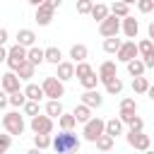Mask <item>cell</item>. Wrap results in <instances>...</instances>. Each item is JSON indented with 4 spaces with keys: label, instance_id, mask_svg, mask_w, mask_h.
Here are the masks:
<instances>
[{
    "label": "cell",
    "instance_id": "obj_1",
    "mask_svg": "<svg viewBox=\"0 0 154 154\" xmlns=\"http://www.w3.org/2000/svg\"><path fill=\"white\" fill-rule=\"evenodd\" d=\"M79 137L72 132V130H60L55 137H53V149H55V154H77L79 152Z\"/></svg>",
    "mask_w": 154,
    "mask_h": 154
},
{
    "label": "cell",
    "instance_id": "obj_2",
    "mask_svg": "<svg viewBox=\"0 0 154 154\" xmlns=\"http://www.w3.org/2000/svg\"><path fill=\"white\" fill-rule=\"evenodd\" d=\"M2 128H5V132L12 137V135H22L24 132V116H19V111H10V113H5L2 116Z\"/></svg>",
    "mask_w": 154,
    "mask_h": 154
},
{
    "label": "cell",
    "instance_id": "obj_3",
    "mask_svg": "<svg viewBox=\"0 0 154 154\" xmlns=\"http://www.w3.org/2000/svg\"><path fill=\"white\" fill-rule=\"evenodd\" d=\"M41 89H43V94H46L51 101H60V96H65V84H63L58 77H43Z\"/></svg>",
    "mask_w": 154,
    "mask_h": 154
},
{
    "label": "cell",
    "instance_id": "obj_4",
    "mask_svg": "<svg viewBox=\"0 0 154 154\" xmlns=\"http://www.w3.org/2000/svg\"><path fill=\"white\" fill-rule=\"evenodd\" d=\"M26 53H29V51H26L24 46H19V43H14V46L7 48V67H10V72H17L19 65L26 63Z\"/></svg>",
    "mask_w": 154,
    "mask_h": 154
},
{
    "label": "cell",
    "instance_id": "obj_5",
    "mask_svg": "<svg viewBox=\"0 0 154 154\" xmlns=\"http://www.w3.org/2000/svg\"><path fill=\"white\" fill-rule=\"evenodd\" d=\"M82 135H84L87 142H96L101 135H106V120H101V118H91L89 123H84Z\"/></svg>",
    "mask_w": 154,
    "mask_h": 154
},
{
    "label": "cell",
    "instance_id": "obj_6",
    "mask_svg": "<svg viewBox=\"0 0 154 154\" xmlns=\"http://www.w3.org/2000/svg\"><path fill=\"white\" fill-rule=\"evenodd\" d=\"M118 31H120V19L113 17V14H108V17L99 24V34H101L103 38H113V36H118Z\"/></svg>",
    "mask_w": 154,
    "mask_h": 154
},
{
    "label": "cell",
    "instance_id": "obj_7",
    "mask_svg": "<svg viewBox=\"0 0 154 154\" xmlns=\"http://www.w3.org/2000/svg\"><path fill=\"white\" fill-rule=\"evenodd\" d=\"M29 128H31L34 135H51V132H53V118H48V116H36V118H31Z\"/></svg>",
    "mask_w": 154,
    "mask_h": 154
},
{
    "label": "cell",
    "instance_id": "obj_8",
    "mask_svg": "<svg viewBox=\"0 0 154 154\" xmlns=\"http://www.w3.org/2000/svg\"><path fill=\"white\" fill-rule=\"evenodd\" d=\"M128 144L132 147V149H140V152H149V147H152V137L149 135H144V132H128Z\"/></svg>",
    "mask_w": 154,
    "mask_h": 154
},
{
    "label": "cell",
    "instance_id": "obj_9",
    "mask_svg": "<svg viewBox=\"0 0 154 154\" xmlns=\"http://www.w3.org/2000/svg\"><path fill=\"white\" fill-rule=\"evenodd\" d=\"M137 55H140V51H137V43L135 41H123V46H120V51L116 53V58L120 60V63H132V60H137Z\"/></svg>",
    "mask_w": 154,
    "mask_h": 154
},
{
    "label": "cell",
    "instance_id": "obj_10",
    "mask_svg": "<svg viewBox=\"0 0 154 154\" xmlns=\"http://www.w3.org/2000/svg\"><path fill=\"white\" fill-rule=\"evenodd\" d=\"M19 82H22V79L17 77V72H5V75L0 77V89L7 91V94H17V91H22Z\"/></svg>",
    "mask_w": 154,
    "mask_h": 154
},
{
    "label": "cell",
    "instance_id": "obj_11",
    "mask_svg": "<svg viewBox=\"0 0 154 154\" xmlns=\"http://www.w3.org/2000/svg\"><path fill=\"white\" fill-rule=\"evenodd\" d=\"M116 77H118V67H116V63H113V60H103V63L99 65V82L108 84V82L116 79Z\"/></svg>",
    "mask_w": 154,
    "mask_h": 154
},
{
    "label": "cell",
    "instance_id": "obj_12",
    "mask_svg": "<svg viewBox=\"0 0 154 154\" xmlns=\"http://www.w3.org/2000/svg\"><path fill=\"white\" fill-rule=\"evenodd\" d=\"M53 12H55V10H51V7H48V5L43 2V5H41L38 10H36V14H34L36 24H38V26H48V24L53 22Z\"/></svg>",
    "mask_w": 154,
    "mask_h": 154
},
{
    "label": "cell",
    "instance_id": "obj_13",
    "mask_svg": "<svg viewBox=\"0 0 154 154\" xmlns=\"http://www.w3.org/2000/svg\"><path fill=\"white\" fill-rule=\"evenodd\" d=\"M120 29H123V34L132 41V38L137 36V31H140V22H137L135 17H125V19L120 22Z\"/></svg>",
    "mask_w": 154,
    "mask_h": 154
},
{
    "label": "cell",
    "instance_id": "obj_14",
    "mask_svg": "<svg viewBox=\"0 0 154 154\" xmlns=\"http://www.w3.org/2000/svg\"><path fill=\"white\" fill-rule=\"evenodd\" d=\"M17 43L24 46L26 51L34 48V46H36V34H34L31 29H19V31H17Z\"/></svg>",
    "mask_w": 154,
    "mask_h": 154
},
{
    "label": "cell",
    "instance_id": "obj_15",
    "mask_svg": "<svg viewBox=\"0 0 154 154\" xmlns=\"http://www.w3.org/2000/svg\"><path fill=\"white\" fill-rule=\"evenodd\" d=\"M87 55H89V51H87V46H84V43H75V46L70 48V58H72V63H75V65L87 63Z\"/></svg>",
    "mask_w": 154,
    "mask_h": 154
},
{
    "label": "cell",
    "instance_id": "obj_16",
    "mask_svg": "<svg viewBox=\"0 0 154 154\" xmlns=\"http://www.w3.org/2000/svg\"><path fill=\"white\" fill-rule=\"evenodd\" d=\"M82 103L87 106V108H99L101 103H103V96L94 89V91H84L82 94Z\"/></svg>",
    "mask_w": 154,
    "mask_h": 154
},
{
    "label": "cell",
    "instance_id": "obj_17",
    "mask_svg": "<svg viewBox=\"0 0 154 154\" xmlns=\"http://www.w3.org/2000/svg\"><path fill=\"white\" fill-rule=\"evenodd\" d=\"M60 82H67V79H72L75 77V63H67V60H63L60 65H58V75H55Z\"/></svg>",
    "mask_w": 154,
    "mask_h": 154
},
{
    "label": "cell",
    "instance_id": "obj_18",
    "mask_svg": "<svg viewBox=\"0 0 154 154\" xmlns=\"http://www.w3.org/2000/svg\"><path fill=\"white\" fill-rule=\"evenodd\" d=\"M22 91H24L26 101H41V99L46 96V94H43V89H41L38 84H31V82H29V84H26V87H24Z\"/></svg>",
    "mask_w": 154,
    "mask_h": 154
},
{
    "label": "cell",
    "instance_id": "obj_19",
    "mask_svg": "<svg viewBox=\"0 0 154 154\" xmlns=\"http://www.w3.org/2000/svg\"><path fill=\"white\" fill-rule=\"evenodd\" d=\"M26 60L36 67V65H41V63H46V51L43 48H38V46H34V48H29V53H26Z\"/></svg>",
    "mask_w": 154,
    "mask_h": 154
},
{
    "label": "cell",
    "instance_id": "obj_20",
    "mask_svg": "<svg viewBox=\"0 0 154 154\" xmlns=\"http://www.w3.org/2000/svg\"><path fill=\"white\" fill-rule=\"evenodd\" d=\"M72 116H75V120L77 123H89L94 116H91V108H87L84 103H79V106H75V111H72Z\"/></svg>",
    "mask_w": 154,
    "mask_h": 154
},
{
    "label": "cell",
    "instance_id": "obj_21",
    "mask_svg": "<svg viewBox=\"0 0 154 154\" xmlns=\"http://www.w3.org/2000/svg\"><path fill=\"white\" fill-rule=\"evenodd\" d=\"M108 14H111V7H108V5H103V2H96V5H94V10H91V19H96L99 24H101Z\"/></svg>",
    "mask_w": 154,
    "mask_h": 154
},
{
    "label": "cell",
    "instance_id": "obj_22",
    "mask_svg": "<svg viewBox=\"0 0 154 154\" xmlns=\"http://www.w3.org/2000/svg\"><path fill=\"white\" fill-rule=\"evenodd\" d=\"M46 51V63H51V65H60L63 63V53H60V48H55V46H48V48H43Z\"/></svg>",
    "mask_w": 154,
    "mask_h": 154
},
{
    "label": "cell",
    "instance_id": "obj_23",
    "mask_svg": "<svg viewBox=\"0 0 154 154\" xmlns=\"http://www.w3.org/2000/svg\"><path fill=\"white\" fill-rule=\"evenodd\" d=\"M106 135H111L113 140H116L118 135H123V123H120V118H111V120H106Z\"/></svg>",
    "mask_w": 154,
    "mask_h": 154
},
{
    "label": "cell",
    "instance_id": "obj_24",
    "mask_svg": "<svg viewBox=\"0 0 154 154\" xmlns=\"http://www.w3.org/2000/svg\"><path fill=\"white\" fill-rule=\"evenodd\" d=\"M111 14L113 17H120V19L130 17V2H113L111 5Z\"/></svg>",
    "mask_w": 154,
    "mask_h": 154
},
{
    "label": "cell",
    "instance_id": "obj_25",
    "mask_svg": "<svg viewBox=\"0 0 154 154\" xmlns=\"http://www.w3.org/2000/svg\"><path fill=\"white\" fill-rule=\"evenodd\" d=\"M34 72H36V67H34V65L26 60V63H22V65H19V70H17V77H19L22 82H29V79L34 77Z\"/></svg>",
    "mask_w": 154,
    "mask_h": 154
},
{
    "label": "cell",
    "instance_id": "obj_26",
    "mask_svg": "<svg viewBox=\"0 0 154 154\" xmlns=\"http://www.w3.org/2000/svg\"><path fill=\"white\" fill-rule=\"evenodd\" d=\"M144 70H147V67H144V63H142L140 58L132 60V63H128V72H130L135 79H137V77H144Z\"/></svg>",
    "mask_w": 154,
    "mask_h": 154
},
{
    "label": "cell",
    "instance_id": "obj_27",
    "mask_svg": "<svg viewBox=\"0 0 154 154\" xmlns=\"http://www.w3.org/2000/svg\"><path fill=\"white\" fill-rule=\"evenodd\" d=\"M65 111H63V103L60 101H48L46 103V116L48 118H60Z\"/></svg>",
    "mask_w": 154,
    "mask_h": 154
},
{
    "label": "cell",
    "instance_id": "obj_28",
    "mask_svg": "<svg viewBox=\"0 0 154 154\" xmlns=\"http://www.w3.org/2000/svg\"><path fill=\"white\" fill-rule=\"evenodd\" d=\"M94 144H96V149H99V152H111V149H113V144H116V140H113L111 135H101Z\"/></svg>",
    "mask_w": 154,
    "mask_h": 154
},
{
    "label": "cell",
    "instance_id": "obj_29",
    "mask_svg": "<svg viewBox=\"0 0 154 154\" xmlns=\"http://www.w3.org/2000/svg\"><path fill=\"white\" fill-rule=\"evenodd\" d=\"M149 87H152V84H149L147 77H137V79H132V91H135V94H147Z\"/></svg>",
    "mask_w": 154,
    "mask_h": 154
},
{
    "label": "cell",
    "instance_id": "obj_30",
    "mask_svg": "<svg viewBox=\"0 0 154 154\" xmlns=\"http://www.w3.org/2000/svg\"><path fill=\"white\" fill-rule=\"evenodd\" d=\"M120 46H123V41H120L118 36H113V38H103V51H106V53H118Z\"/></svg>",
    "mask_w": 154,
    "mask_h": 154
},
{
    "label": "cell",
    "instance_id": "obj_31",
    "mask_svg": "<svg viewBox=\"0 0 154 154\" xmlns=\"http://www.w3.org/2000/svg\"><path fill=\"white\" fill-rule=\"evenodd\" d=\"M58 125H60V130H72V128L77 125V120H75L72 113H63V116L58 118Z\"/></svg>",
    "mask_w": 154,
    "mask_h": 154
},
{
    "label": "cell",
    "instance_id": "obj_32",
    "mask_svg": "<svg viewBox=\"0 0 154 154\" xmlns=\"http://www.w3.org/2000/svg\"><path fill=\"white\" fill-rule=\"evenodd\" d=\"M79 84L84 87V91H94V89H96V84H99V75H96V72H91L89 77L79 79Z\"/></svg>",
    "mask_w": 154,
    "mask_h": 154
},
{
    "label": "cell",
    "instance_id": "obj_33",
    "mask_svg": "<svg viewBox=\"0 0 154 154\" xmlns=\"http://www.w3.org/2000/svg\"><path fill=\"white\" fill-rule=\"evenodd\" d=\"M51 144H53L51 135H34V147H36V149H41V152H43V149H48Z\"/></svg>",
    "mask_w": 154,
    "mask_h": 154
},
{
    "label": "cell",
    "instance_id": "obj_34",
    "mask_svg": "<svg viewBox=\"0 0 154 154\" xmlns=\"http://www.w3.org/2000/svg\"><path fill=\"white\" fill-rule=\"evenodd\" d=\"M94 70H91V65L89 63H79V65H75V77L77 79H84V77H89Z\"/></svg>",
    "mask_w": 154,
    "mask_h": 154
},
{
    "label": "cell",
    "instance_id": "obj_35",
    "mask_svg": "<svg viewBox=\"0 0 154 154\" xmlns=\"http://www.w3.org/2000/svg\"><path fill=\"white\" fill-rule=\"evenodd\" d=\"M137 51H140V55H142V58H147V55H152V53H154V43H152L149 38H142V41L137 43Z\"/></svg>",
    "mask_w": 154,
    "mask_h": 154
},
{
    "label": "cell",
    "instance_id": "obj_36",
    "mask_svg": "<svg viewBox=\"0 0 154 154\" xmlns=\"http://www.w3.org/2000/svg\"><path fill=\"white\" fill-rule=\"evenodd\" d=\"M103 87H106V94H120V91H123V79L116 77V79H111V82L103 84Z\"/></svg>",
    "mask_w": 154,
    "mask_h": 154
},
{
    "label": "cell",
    "instance_id": "obj_37",
    "mask_svg": "<svg viewBox=\"0 0 154 154\" xmlns=\"http://www.w3.org/2000/svg\"><path fill=\"white\" fill-rule=\"evenodd\" d=\"M120 113H137V101L135 99H123L120 101Z\"/></svg>",
    "mask_w": 154,
    "mask_h": 154
},
{
    "label": "cell",
    "instance_id": "obj_38",
    "mask_svg": "<svg viewBox=\"0 0 154 154\" xmlns=\"http://www.w3.org/2000/svg\"><path fill=\"white\" fill-rule=\"evenodd\" d=\"M24 103H26V96H24V91L10 94V106H14V108H24Z\"/></svg>",
    "mask_w": 154,
    "mask_h": 154
},
{
    "label": "cell",
    "instance_id": "obj_39",
    "mask_svg": "<svg viewBox=\"0 0 154 154\" xmlns=\"http://www.w3.org/2000/svg\"><path fill=\"white\" fill-rule=\"evenodd\" d=\"M91 10H94V2L91 0H79L77 2V12L79 14H91Z\"/></svg>",
    "mask_w": 154,
    "mask_h": 154
},
{
    "label": "cell",
    "instance_id": "obj_40",
    "mask_svg": "<svg viewBox=\"0 0 154 154\" xmlns=\"http://www.w3.org/2000/svg\"><path fill=\"white\" fill-rule=\"evenodd\" d=\"M24 113H26L29 118H36V116H38V101H26V103H24Z\"/></svg>",
    "mask_w": 154,
    "mask_h": 154
},
{
    "label": "cell",
    "instance_id": "obj_41",
    "mask_svg": "<svg viewBox=\"0 0 154 154\" xmlns=\"http://www.w3.org/2000/svg\"><path fill=\"white\" fill-rule=\"evenodd\" d=\"M130 130H132V132H142V130H144V120H142L140 116H135L132 123H130Z\"/></svg>",
    "mask_w": 154,
    "mask_h": 154
},
{
    "label": "cell",
    "instance_id": "obj_42",
    "mask_svg": "<svg viewBox=\"0 0 154 154\" xmlns=\"http://www.w3.org/2000/svg\"><path fill=\"white\" fill-rule=\"evenodd\" d=\"M10 147H12V137L10 135H0V154H5Z\"/></svg>",
    "mask_w": 154,
    "mask_h": 154
},
{
    "label": "cell",
    "instance_id": "obj_43",
    "mask_svg": "<svg viewBox=\"0 0 154 154\" xmlns=\"http://www.w3.org/2000/svg\"><path fill=\"white\" fill-rule=\"evenodd\" d=\"M137 10L140 12H152L154 10V0H140L137 2Z\"/></svg>",
    "mask_w": 154,
    "mask_h": 154
},
{
    "label": "cell",
    "instance_id": "obj_44",
    "mask_svg": "<svg viewBox=\"0 0 154 154\" xmlns=\"http://www.w3.org/2000/svg\"><path fill=\"white\" fill-rule=\"evenodd\" d=\"M7 103H10V94H7V91H2V89H0V108H5V106H7Z\"/></svg>",
    "mask_w": 154,
    "mask_h": 154
},
{
    "label": "cell",
    "instance_id": "obj_45",
    "mask_svg": "<svg viewBox=\"0 0 154 154\" xmlns=\"http://www.w3.org/2000/svg\"><path fill=\"white\" fill-rule=\"evenodd\" d=\"M142 63H144V67H154V53L147 55V58H142Z\"/></svg>",
    "mask_w": 154,
    "mask_h": 154
},
{
    "label": "cell",
    "instance_id": "obj_46",
    "mask_svg": "<svg viewBox=\"0 0 154 154\" xmlns=\"http://www.w3.org/2000/svg\"><path fill=\"white\" fill-rule=\"evenodd\" d=\"M5 43H7V29L0 26V46H5Z\"/></svg>",
    "mask_w": 154,
    "mask_h": 154
},
{
    "label": "cell",
    "instance_id": "obj_47",
    "mask_svg": "<svg viewBox=\"0 0 154 154\" xmlns=\"http://www.w3.org/2000/svg\"><path fill=\"white\" fill-rule=\"evenodd\" d=\"M0 63H7V48L0 46Z\"/></svg>",
    "mask_w": 154,
    "mask_h": 154
},
{
    "label": "cell",
    "instance_id": "obj_48",
    "mask_svg": "<svg viewBox=\"0 0 154 154\" xmlns=\"http://www.w3.org/2000/svg\"><path fill=\"white\" fill-rule=\"evenodd\" d=\"M147 34H149V41H152V43H154V22H152V24H149V29H147Z\"/></svg>",
    "mask_w": 154,
    "mask_h": 154
},
{
    "label": "cell",
    "instance_id": "obj_49",
    "mask_svg": "<svg viewBox=\"0 0 154 154\" xmlns=\"http://www.w3.org/2000/svg\"><path fill=\"white\" fill-rule=\"evenodd\" d=\"M26 154H41V149H36V147H31V149H26Z\"/></svg>",
    "mask_w": 154,
    "mask_h": 154
},
{
    "label": "cell",
    "instance_id": "obj_50",
    "mask_svg": "<svg viewBox=\"0 0 154 154\" xmlns=\"http://www.w3.org/2000/svg\"><path fill=\"white\" fill-rule=\"evenodd\" d=\"M147 96H149V99H152V101H154V84H152V87H149V91H147Z\"/></svg>",
    "mask_w": 154,
    "mask_h": 154
},
{
    "label": "cell",
    "instance_id": "obj_51",
    "mask_svg": "<svg viewBox=\"0 0 154 154\" xmlns=\"http://www.w3.org/2000/svg\"><path fill=\"white\" fill-rule=\"evenodd\" d=\"M144 154H154V152H152V149H149V152H144Z\"/></svg>",
    "mask_w": 154,
    "mask_h": 154
}]
</instances>
